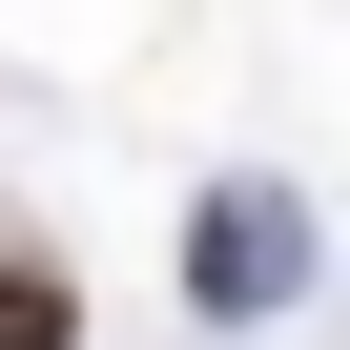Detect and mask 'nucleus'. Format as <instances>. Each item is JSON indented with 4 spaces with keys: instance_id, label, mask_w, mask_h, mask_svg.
Returning <instances> with one entry per match:
<instances>
[{
    "instance_id": "1",
    "label": "nucleus",
    "mask_w": 350,
    "mask_h": 350,
    "mask_svg": "<svg viewBox=\"0 0 350 350\" xmlns=\"http://www.w3.org/2000/svg\"><path fill=\"white\" fill-rule=\"evenodd\" d=\"M83 309H62V268H0V350H62Z\"/></svg>"
}]
</instances>
